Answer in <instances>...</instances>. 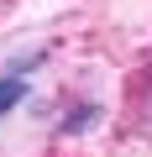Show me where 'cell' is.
Returning a JSON list of instances; mask_svg holds the SVG:
<instances>
[{
    "mask_svg": "<svg viewBox=\"0 0 152 157\" xmlns=\"http://www.w3.org/2000/svg\"><path fill=\"white\" fill-rule=\"evenodd\" d=\"M26 73H0V121H6L16 105H26Z\"/></svg>",
    "mask_w": 152,
    "mask_h": 157,
    "instance_id": "1",
    "label": "cell"
},
{
    "mask_svg": "<svg viewBox=\"0 0 152 157\" xmlns=\"http://www.w3.org/2000/svg\"><path fill=\"white\" fill-rule=\"evenodd\" d=\"M147 121H152V68H147Z\"/></svg>",
    "mask_w": 152,
    "mask_h": 157,
    "instance_id": "3",
    "label": "cell"
},
{
    "mask_svg": "<svg viewBox=\"0 0 152 157\" xmlns=\"http://www.w3.org/2000/svg\"><path fill=\"white\" fill-rule=\"evenodd\" d=\"M95 121H100V105H79L73 115H63V126H58V131H63V136H73V131H89Z\"/></svg>",
    "mask_w": 152,
    "mask_h": 157,
    "instance_id": "2",
    "label": "cell"
}]
</instances>
